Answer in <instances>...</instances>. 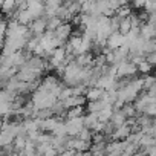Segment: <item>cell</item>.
I'll return each instance as SVG.
<instances>
[{
    "instance_id": "obj_1",
    "label": "cell",
    "mask_w": 156,
    "mask_h": 156,
    "mask_svg": "<svg viewBox=\"0 0 156 156\" xmlns=\"http://www.w3.org/2000/svg\"><path fill=\"white\" fill-rule=\"evenodd\" d=\"M103 94H104V89H101V87H95V89H90V90L87 92V97H89L90 100H98V98L103 97Z\"/></svg>"
}]
</instances>
